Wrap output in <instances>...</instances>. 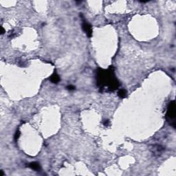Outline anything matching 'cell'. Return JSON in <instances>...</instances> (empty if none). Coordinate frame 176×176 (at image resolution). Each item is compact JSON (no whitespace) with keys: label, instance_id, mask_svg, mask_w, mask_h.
Here are the masks:
<instances>
[{"label":"cell","instance_id":"6da1fadb","mask_svg":"<svg viewBox=\"0 0 176 176\" xmlns=\"http://www.w3.org/2000/svg\"><path fill=\"white\" fill-rule=\"evenodd\" d=\"M96 82L101 89H108L109 91L116 90L119 86L113 67H110L107 70L98 69L96 72Z\"/></svg>","mask_w":176,"mask_h":176},{"label":"cell","instance_id":"7a4b0ae2","mask_svg":"<svg viewBox=\"0 0 176 176\" xmlns=\"http://www.w3.org/2000/svg\"><path fill=\"white\" fill-rule=\"evenodd\" d=\"M166 118L167 121L170 122V125L175 128L176 127V103L174 101H171L168 105Z\"/></svg>","mask_w":176,"mask_h":176},{"label":"cell","instance_id":"3957f363","mask_svg":"<svg viewBox=\"0 0 176 176\" xmlns=\"http://www.w3.org/2000/svg\"><path fill=\"white\" fill-rule=\"evenodd\" d=\"M82 28H83V31L86 33V35L88 36H91L92 35V26L90 25L88 22L83 21V24H82Z\"/></svg>","mask_w":176,"mask_h":176},{"label":"cell","instance_id":"277c9868","mask_svg":"<svg viewBox=\"0 0 176 176\" xmlns=\"http://www.w3.org/2000/svg\"><path fill=\"white\" fill-rule=\"evenodd\" d=\"M28 167H30V169H33V170L36 171H39L40 169H41V166H40L39 163L36 162L30 163L28 164Z\"/></svg>","mask_w":176,"mask_h":176},{"label":"cell","instance_id":"5b68a950","mask_svg":"<svg viewBox=\"0 0 176 176\" xmlns=\"http://www.w3.org/2000/svg\"><path fill=\"white\" fill-rule=\"evenodd\" d=\"M163 151H164V148L160 145H155L153 148V152L154 154L160 155V153H161Z\"/></svg>","mask_w":176,"mask_h":176},{"label":"cell","instance_id":"8992f818","mask_svg":"<svg viewBox=\"0 0 176 176\" xmlns=\"http://www.w3.org/2000/svg\"><path fill=\"white\" fill-rule=\"evenodd\" d=\"M50 81L52 83H58L59 81H60V77L58 75L57 73V72H54L53 73V74L50 76Z\"/></svg>","mask_w":176,"mask_h":176},{"label":"cell","instance_id":"52a82bcc","mask_svg":"<svg viewBox=\"0 0 176 176\" xmlns=\"http://www.w3.org/2000/svg\"><path fill=\"white\" fill-rule=\"evenodd\" d=\"M118 95L119 97L121 98H125L127 96V92L125 90H124V89L120 90L118 92Z\"/></svg>","mask_w":176,"mask_h":176},{"label":"cell","instance_id":"ba28073f","mask_svg":"<svg viewBox=\"0 0 176 176\" xmlns=\"http://www.w3.org/2000/svg\"><path fill=\"white\" fill-rule=\"evenodd\" d=\"M19 136H20V132H19V131H17L16 133H15V134H14V140H18Z\"/></svg>","mask_w":176,"mask_h":176},{"label":"cell","instance_id":"9c48e42d","mask_svg":"<svg viewBox=\"0 0 176 176\" xmlns=\"http://www.w3.org/2000/svg\"><path fill=\"white\" fill-rule=\"evenodd\" d=\"M66 88H67V90H70V91H72V90H75V87L74 86V85H70L68 86H67Z\"/></svg>","mask_w":176,"mask_h":176},{"label":"cell","instance_id":"30bf717a","mask_svg":"<svg viewBox=\"0 0 176 176\" xmlns=\"http://www.w3.org/2000/svg\"><path fill=\"white\" fill-rule=\"evenodd\" d=\"M109 120H105L104 122V125L105 126H108V125H109Z\"/></svg>","mask_w":176,"mask_h":176},{"label":"cell","instance_id":"8fae6325","mask_svg":"<svg viewBox=\"0 0 176 176\" xmlns=\"http://www.w3.org/2000/svg\"><path fill=\"white\" fill-rule=\"evenodd\" d=\"M1 34H4V32H5V30H4V28H3V27H1Z\"/></svg>","mask_w":176,"mask_h":176},{"label":"cell","instance_id":"7c38bea8","mask_svg":"<svg viewBox=\"0 0 176 176\" xmlns=\"http://www.w3.org/2000/svg\"><path fill=\"white\" fill-rule=\"evenodd\" d=\"M0 172H1V175H0V176H4V171H3L2 170H1V171H0Z\"/></svg>","mask_w":176,"mask_h":176}]
</instances>
